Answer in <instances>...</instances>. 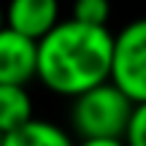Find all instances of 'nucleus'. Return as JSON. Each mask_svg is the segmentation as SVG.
I'll return each mask as SVG.
<instances>
[{"label": "nucleus", "mask_w": 146, "mask_h": 146, "mask_svg": "<svg viewBox=\"0 0 146 146\" xmlns=\"http://www.w3.org/2000/svg\"><path fill=\"white\" fill-rule=\"evenodd\" d=\"M114 35L108 27L60 22L38 41V78L57 95H78L111 81Z\"/></svg>", "instance_id": "nucleus-1"}, {"label": "nucleus", "mask_w": 146, "mask_h": 146, "mask_svg": "<svg viewBox=\"0 0 146 146\" xmlns=\"http://www.w3.org/2000/svg\"><path fill=\"white\" fill-rule=\"evenodd\" d=\"M133 111L135 103L114 81H106L73 98L70 125L81 141H125Z\"/></svg>", "instance_id": "nucleus-2"}, {"label": "nucleus", "mask_w": 146, "mask_h": 146, "mask_svg": "<svg viewBox=\"0 0 146 146\" xmlns=\"http://www.w3.org/2000/svg\"><path fill=\"white\" fill-rule=\"evenodd\" d=\"M111 81L135 106L146 103V16L130 22L114 35Z\"/></svg>", "instance_id": "nucleus-3"}, {"label": "nucleus", "mask_w": 146, "mask_h": 146, "mask_svg": "<svg viewBox=\"0 0 146 146\" xmlns=\"http://www.w3.org/2000/svg\"><path fill=\"white\" fill-rule=\"evenodd\" d=\"M38 78V43L14 33L0 30V87H27Z\"/></svg>", "instance_id": "nucleus-4"}, {"label": "nucleus", "mask_w": 146, "mask_h": 146, "mask_svg": "<svg viewBox=\"0 0 146 146\" xmlns=\"http://www.w3.org/2000/svg\"><path fill=\"white\" fill-rule=\"evenodd\" d=\"M60 25V3L57 0H8L5 5V27L14 33L41 41Z\"/></svg>", "instance_id": "nucleus-5"}, {"label": "nucleus", "mask_w": 146, "mask_h": 146, "mask_svg": "<svg viewBox=\"0 0 146 146\" xmlns=\"http://www.w3.org/2000/svg\"><path fill=\"white\" fill-rule=\"evenodd\" d=\"M3 146H76L62 127L43 119H33L25 127L8 133L3 138Z\"/></svg>", "instance_id": "nucleus-6"}, {"label": "nucleus", "mask_w": 146, "mask_h": 146, "mask_svg": "<svg viewBox=\"0 0 146 146\" xmlns=\"http://www.w3.org/2000/svg\"><path fill=\"white\" fill-rule=\"evenodd\" d=\"M33 122V100L25 87H0V133H8L25 127Z\"/></svg>", "instance_id": "nucleus-7"}, {"label": "nucleus", "mask_w": 146, "mask_h": 146, "mask_svg": "<svg viewBox=\"0 0 146 146\" xmlns=\"http://www.w3.org/2000/svg\"><path fill=\"white\" fill-rule=\"evenodd\" d=\"M111 14L108 0H73V22H81L89 27H106Z\"/></svg>", "instance_id": "nucleus-8"}, {"label": "nucleus", "mask_w": 146, "mask_h": 146, "mask_svg": "<svg viewBox=\"0 0 146 146\" xmlns=\"http://www.w3.org/2000/svg\"><path fill=\"white\" fill-rule=\"evenodd\" d=\"M125 143L127 146H146V103L135 106L130 127H127V135H125Z\"/></svg>", "instance_id": "nucleus-9"}, {"label": "nucleus", "mask_w": 146, "mask_h": 146, "mask_svg": "<svg viewBox=\"0 0 146 146\" xmlns=\"http://www.w3.org/2000/svg\"><path fill=\"white\" fill-rule=\"evenodd\" d=\"M76 146H127L125 141H81Z\"/></svg>", "instance_id": "nucleus-10"}, {"label": "nucleus", "mask_w": 146, "mask_h": 146, "mask_svg": "<svg viewBox=\"0 0 146 146\" xmlns=\"http://www.w3.org/2000/svg\"><path fill=\"white\" fill-rule=\"evenodd\" d=\"M3 27H5V8L0 5V30H3Z\"/></svg>", "instance_id": "nucleus-11"}, {"label": "nucleus", "mask_w": 146, "mask_h": 146, "mask_svg": "<svg viewBox=\"0 0 146 146\" xmlns=\"http://www.w3.org/2000/svg\"><path fill=\"white\" fill-rule=\"evenodd\" d=\"M3 138H5V135H3V133H0V146H3Z\"/></svg>", "instance_id": "nucleus-12"}]
</instances>
